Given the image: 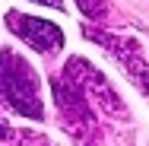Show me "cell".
Wrapping results in <instances>:
<instances>
[{"mask_svg": "<svg viewBox=\"0 0 149 146\" xmlns=\"http://www.w3.org/2000/svg\"><path fill=\"white\" fill-rule=\"evenodd\" d=\"M0 102L22 117H32V121L45 117L41 92H38V73L13 48L0 51Z\"/></svg>", "mask_w": 149, "mask_h": 146, "instance_id": "cell-1", "label": "cell"}, {"mask_svg": "<svg viewBox=\"0 0 149 146\" xmlns=\"http://www.w3.org/2000/svg\"><path fill=\"white\" fill-rule=\"evenodd\" d=\"M86 38H92L95 45H102V48L124 67V73L136 83V89L149 95V64H146V57H143V45H140L136 38L114 35V32H108V29H86Z\"/></svg>", "mask_w": 149, "mask_h": 146, "instance_id": "cell-2", "label": "cell"}, {"mask_svg": "<svg viewBox=\"0 0 149 146\" xmlns=\"http://www.w3.org/2000/svg\"><path fill=\"white\" fill-rule=\"evenodd\" d=\"M54 102H57L60 115L67 117V124L79 133V137H86L92 130V108H89V98H86V92L79 89V83L73 80V73L70 70H63L60 76H54Z\"/></svg>", "mask_w": 149, "mask_h": 146, "instance_id": "cell-3", "label": "cell"}, {"mask_svg": "<svg viewBox=\"0 0 149 146\" xmlns=\"http://www.w3.org/2000/svg\"><path fill=\"white\" fill-rule=\"evenodd\" d=\"M63 70H70L73 73V80L79 83V89L86 92V98H89V105H98L105 115H124V105H120L118 92L108 86V80L92 67L89 60L83 57H70L67 60V67Z\"/></svg>", "mask_w": 149, "mask_h": 146, "instance_id": "cell-4", "label": "cell"}, {"mask_svg": "<svg viewBox=\"0 0 149 146\" xmlns=\"http://www.w3.org/2000/svg\"><path fill=\"white\" fill-rule=\"evenodd\" d=\"M6 29L13 35H19L26 45H32L35 51H41V54H57L60 45H63V32L54 22L38 19V16H26V13H16V10L6 13Z\"/></svg>", "mask_w": 149, "mask_h": 146, "instance_id": "cell-5", "label": "cell"}, {"mask_svg": "<svg viewBox=\"0 0 149 146\" xmlns=\"http://www.w3.org/2000/svg\"><path fill=\"white\" fill-rule=\"evenodd\" d=\"M79 3V10L86 13V16H92V19H102L105 16V3L102 0H76Z\"/></svg>", "mask_w": 149, "mask_h": 146, "instance_id": "cell-6", "label": "cell"}, {"mask_svg": "<svg viewBox=\"0 0 149 146\" xmlns=\"http://www.w3.org/2000/svg\"><path fill=\"white\" fill-rule=\"evenodd\" d=\"M35 3H45V6H54V10L63 6V0H35Z\"/></svg>", "mask_w": 149, "mask_h": 146, "instance_id": "cell-7", "label": "cell"}, {"mask_svg": "<svg viewBox=\"0 0 149 146\" xmlns=\"http://www.w3.org/2000/svg\"><path fill=\"white\" fill-rule=\"evenodd\" d=\"M0 140H10V127L3 124V117H0Z\"/></svg>", "mask_w": 149, "mask_h": 146, "instance_id": "cell-8", "label": "cell"}]
</instances>
